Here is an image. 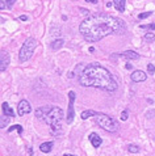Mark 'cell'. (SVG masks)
<instances>
[{
    "instance_id": "cell-1",
    "label": "cell",
    "mask_w": 155,
    "mask_h": 156,
    "mask_svg": "<svg viewBox=\"0 0 155 156\" xmlns=\"http://www.w3.org/2000/svg\"><path fill=\"white\" fill-rule=\"evenodd\" d=\"M125 24L121 19L105 13L91 15L80 23L79 32L87 42H99L110 34H121Z\"/></svg>"
},
{
    "instance_id": "cell-2",
    "label": "cell",
    "mask_w": 155,
    "mask_h": 156,
    "mask_svg": "<svg viewBox=\"0 0 155 156\" xmlns=\"http://www.w3.org/2000/svg\"><path fill=\"white\" fill-rule=\"evenodd\" d=\"M78 79L83 87H93L108 92H114L118 87L112 73L99 63H89L84 66L78 75Z\"/></svg>"
},
{
    "instance_id": "cell-3",
    "label": "cell",
    "mask_w": 155,
    "mask_h": 156,
    "mask_svg": "<svg viewBox=\"0 0 155 156\" xmlns=\"http://www.w3.org/2000/svg\"><path fill=\"white\" fill-rule=\"evenodd\" d=\"M34 114L38 119L44 121L46 125H49L51 131L54 134L61 133L62 130V122L64 118V113L61 108L58 106H41L36 109Z\"/></svg>"
},
{
    "instance_id": "cell-4",
    "label": "cell",
    "mask_w": 155,
    "mask_h": 156,
    "mask_svg": "<svg viewBox=\"0 0 155 156\" xmlns=\"http://www.w3.org/2000/svg\"><path fill=\"white\" fill-rule=\"evenodd\" d=\"M95 119H96V123L100 126L101 129H104L105 131L108 133H116L118 130V123L113 117H110L108 114L104 113H97L95 115Z\"/></svg>"
},
{
    "instance_id": "cell-5",
    "label": "cell",
    "mask_w": 155,
    "mask_h": 156,
    "mask_svg": "<svg viewBox=\"0 0 155 156\" xmlns=\"http://www.w3.org/2000/svg\"><path fill=\"white\" fill-rule=\"evenodd\" d=\"M37 47V40L33 37H29L27 38V41L24 42L23 47L20 49V53H19V59L20 62H27L32 58V55L34 53V50H36Z\"/></svg>"
},
{
    "instance_id": "cell-6",
    "label": "cell",
    "mask_w": 155,
    "mask_h": 156,
    "mask_svg": "<svg viewBox=\"0 0 155 156\" xmlns=\"http://www.w3.org/2000/svg\"><path fill=\"white\" fill-rule=\"evenodd\" d=\"M75 98H76L75 92H74V90H70V92H68V109H67V114H66V122L68 125L72 123L74 117H75V110H74Z\"/></svg>"
},
{
    "instance_id": "cell-7",
    "label": "cell",
    "mask_w": 155,
    "mask_h": 156,
    "mask_svg": "<svg viewBox=\"0 0 155 156\" xmlns=\"http://www.w3.org/2000/svg\"><path fill=\"white\" fill-rule=\"evenodd\" d=\"M32 112V106L27 100H21L19 102V106H17V114L20 117H24L25 114H29Z\"/></svg>"
},
{
    "instance_id": "cell-8",
    "label": "cell",
    "mask_w": 155,
    "mask_h": 156,
    "mask_svg": "<svg viewBox=\"0 0 155 156\" xmlns=\"http://www.w3.org/2000/svg\"><path fill=\"white\" fill-rule=\"evenodd\" d=\"M8 64H9V54L5 50H2V53H0V70L5 71Z\"/></svg>"
},
{
    "instance_id": "cell-9",
    "label": "cell",
    "mask_w": 155,
    "mask_h": 156,
    "mask_svg": "<svg viewBox=\"0 0 155 156\" xmlns=\"http://www.w3.org/2000/svg\"><path fill=\"white\" fill-rule=\"evenodd\" d=\"M130 77H132L133 81H135V83H141V81H145L146 79H147V75H146V72H143V71L137 70V71H134L132 73Z\"/></svg>"
},
{
    "instance_id": "cell-10",
    "label": "cell",
    "mask_w": 155,
    "mask_h": 156,
    "mask_svg": "<svg viewBox=\"0 0 155 156\" xmlns=\"http://www.w3.org/2000/svg\"><path fill=\"white\" fill-rule=\"evenodd\" d=\"M89 142H91V144L95 147V148H99V147L101 146V143H103L101 138L96 133H92L91 135H89Z\"/></svg>"
},
{
    "instance_id": "cell-11",
    "label": "cell",
    "mask_w": 155,
    "mask_h": 156,
    "mask_svg": "<svg viewBox=\"0 0 155 156\" xmlns=\"http://www.w3.org/2000/svg\"><path fill=\"white\" fill-rule=\"evenodd\" d=\"M121 57H124L125 59L137 60V59H139V54H137L135 51H133V50H128V51H124V53L121 54Z\"/></svg>"
},
{
    "instance_id": "cell-12",
    "label": "cell",
    "mask_w": 155,
    "mask_h": 156,
    "mask_svg": "<svg viewBox=\"0 0 155 156\" xmlns=\"http://www.w3.org/2000/svg\"><path fill=\"white\" fill-rule=\"evenodd\" d=\"M113 5L118 12H125L126 7V0H113Z\"/></svg>"
},
{
    "instance_id": "cell-13",
    "label": "cell",
    "mask_w": 155,
    "mask_h": 156,
    "mask_svg": "<svg viewBox=\"0 0 155 156\" xmlns=\"http://www.w3.org/2000/svg\"><path fill=\"white\" fill-rule=\"evenodd\" d=\"M53 147H54V143L53 142H45V143H42V144L40 146V150H41V152L49 154L50 151L53 150Z\"/></svg>"
},
{
    "instance_id": "cell-14",
    "label": "cell",
    "mask_w": 155,
    "mask_h": 156,
    "mask_svg": "<svg viewBox=\"0 0 155 156\" xmlns=\"http://www.w3.org/2000/svg\"><path fill=\"white\" fill-rule=\"evenodd\" d=\"M2 109H3V114H5L8 117H11V118H13L15 117V113L13 110L9 108V105H8V102H3L2 104Z\"/></svg>"
},
{
    "instance_id": "cell-15",
    "label": "cell",
    "mask_w": 155,
    "mask_h": 156,
    "mask_svg": "<svg viewBox=\"0 0 155 156\" xmlns=\"http://www.w3.org/2000/svg\"><path fill=\"white\" fill-rule=\"evenodd\" d=\"M97 113L95 110H84V112H81V114H80V118L81 119H87L89 118V117H95Z\"/></svg>"
},
{
    "instance_id": "cell-16",
    "label": "cell",
    "mask_w": 155,
    "mask_h": 156,
    "mask_svg": "<svg viewBox=\"0 0 155 156\" xmlns=\"http://www.w3.org/2000/svg\"><path fill=\"white\" fill-rule=\"evenodd\" d=\"M63 43H64L63 40H57V41H54V42H53V45H51V49H53V50L61 49V47L63 46Z\"/></svg>"
},
{
    "instance_id": "cell-17",
    "label": "cell",
    "mask_w": 155,
    "mask_h": 156,
    "mask_svg": "<svg viewBox=\"0 0 155 156\" xmlns=\"http://www.w3.org/2000/svg\"><path fill=\"white\" fill-rule=\"evenodd\" d=\"M126 148H128L129 152H132V154H138V152H139V150H141L139 147H138V146H135V144H128Z\"/></svg>"
},
{
    "instance_id": "cell-18",
    "label": "cell",
    "mask_w": 155,
    "mask_h": 156,
    "mask_svg": "<svg viewBox=\"0 0 155 156\" xmlns=\"http://www.w3.org/2000/svg\"><path fill=\"white\" fill-rule=\"evenodd\" d=\"M13 130H17V131H19V134H20V136L23 135V126H20V125H13V126H11L9 129H8V133H12L13 131Z\"/></svg>"
},
{
    "instance_id": "cell-19",
    "label": "cell",
    "mask_w": 155,
    "mask_h": 156,
    "mask_svg": "<svg viewBox=\"0 0 155 156\" xmlns=\"http://www.w3.org/2000/svg\"><path fill=\"white\" fill-rule=\"evenodd\" d=\"M143 40L146 41V42H153L154 40H155V36H154V33H146L145 34V37H143Z\"/></svg>"
},
{
    "instance_id": "cell-20",
    "label": "cell",
    "mask_w": 155,
    "mask_h": 156,
    "mask_svg": "<svg viewBox=\"0 0 155 156\" xmlns=\"http://www.w3.org/2000/svg\"><path fill=\"white\" fill-rule=\"evenodd\" d=\"M9 118H11V117H8V115H5V114H3V117H2V129L7 126L8 119H9Z\"/></svg>"
},
{
    "instance_id": "cell-21",
    "label": "cell",
    "mask_w": 155,
    "mask_h": 156,
    "mask_svg": "<svg viewBox=\"0 0 155 156\" xmlns=\"http://www.w3.org/2000/svg\"><path fill=\"white\" fill-rule=\"evenodd\" d=\"M147 72H149V75H154V73H155V67H154V64H151V63L147 64Z\"/></svg>"
},
{
    "instance_id": "cell-22",
    "label": "cell",
    "mask_w": 155,
    "mask_h": 156,
    "mask_svg": "<svg viewBox=\"0 0 155 156\" xmlns=\"http://www.w3.org/2000/svg\"><path fill=\"white\" fill-rule=\"evenodd\" d=\"M151 15H153V12H145V13L138 15V19L139 20H143V19H146V17H149V16H151Z\"/></svg>"
},
{
    "instance_id": "cell-23",
    "label": "cell",
    "mask_w": 155,
    "mask_h": 156,
    "mask_svg": "<svg viewBox=\"0 0 155 156\" xmlns=\"http://www.w3.org/2000/svg\"><path fill=\"white\" fill-rule=\"evenodd\" d=\"M141 29H155V24H146V25H141Z\"/></svg>"
},
{
    "instance_id": "cell-24",
    "label": "cell",
    "mask_w": 155,
    "mask_h": 156,
    "mask_svg": "<svg viewBox=\"0 0 155 156\" xmlns=\"http://www.w3.org/2000/svg\"><path fill=\"white\" fill-rule=\"evenodd\" d=\"M128 117H129V112L128 110H124L122 113H121V121H126Z\"/></svg>"
},
{
    "instance_id": "cell-25",
    "label": "cell",
    "mask_w": 155,
    "mask_h": 156,
    "mask_svg": "<svg viewBox=\"0 0 155 156\" xmlns=\"http://www.w3.org/2000/svg\"><path fill=\"white\" fill-rule=\"evenodd\" d=\"M15 2H16V0H7V8H8V9H11V8L12 7H13V4H15Z\"/></svg>"
},
{
    "instance_id": "cell-26",
    "label": "cell",
    "mask_w": 155,
    "mask_h": 156,
    "mask_svg": "<svg viewBox=\"0 0 155 156\" xmlns=\"http://www.w3.org/2000/svg\"><path fill=\"white\" fill-rule=\"evenodd\" d=\"M4 8H7V3L5 2H2V3H0V9H4Z\"/></svg>"
},
{
    "instance_id": "cell-27",
    "label": "cell",
    "mask_w": 155,
    "mask_h": 156,
    "mask_svg": "<svg viewBox=\"0 0 155 156\" xmlns=\"http://www.w3.org/2000/svg\"><path fill=\"white\" fill-rule=\"evenodd\" d=\"M20 20H21V21H27V20H28V16L21 15V16H20Z\"/></svg>"
},
{
    "instance_id": "cell-28",
    "label": "cell",
    "mask_w": 155,
    "mask_h": 156,
    "mask_svg": "<svg viewBox=\"0 0 155 156\" xmlns=\"http://www.w3.org/2000/svg\"><path fill=\"white\" fill-rule=\"evenodd\" d=\"M85 2H88V3H92V4H97V0H85Z\"/></svg>"
},
{
    "instance_id": "cell-29",
    "label": "cell",
    "mask_w": 155,
    "mask_h": 156,
    "mask_svg": "<svg viewBox=\"0 0 155 156\" xmlns=\"http://www.w3.org/2000/svg\"><path fill=\"white\" fill-rule=\"evenodd\" d=\"M80 11H81V13H85V15H88V11H87V9H83V8H80Z\"/></svg>"
},
{
    "instance_id": "cell-30",
    "label": "cell",
    "mask_w": 155,
    "mask_h": 156,
    "mask_svg": "<svg viewBox=\"0 0 155 156\" xmlns=\"http://www.w3.org/2000/svg\"><path fill=\"white\" fill-rule=\"evenodd\" d=\"M125 67H126V70H130V68H132V64H126Z\"/></svg>"
},
{
    "instance_id": "cell-31",
    "label": "cell",
    "mask_w": 155,
    "mask_h": 156,
    "mask_svg": "<svg viewBox=\"0 0 155 156\" xmlns=\"http://www.w3.org/2000/svg\"><path fill=\"white\" fill-rule=\"evenodd\" d=\"M113 5V3H106V8H109V7H112Z\"/></svg>"
},
{
    "instance_id": "cell-32",
    "label": "cell",
    "mask_w": 155,
    "mask_h": 156,
    "mask_svg": "<svg viewBox=\"0 0 155 156\" xmlns=\"http://www.w3.org/2000/svg\"><path fill=\"white\" fill-rule=\"evenodd\" d=\"M63 156H75V155H70V154H64Z\"/></svg>"
}]
</instances>
